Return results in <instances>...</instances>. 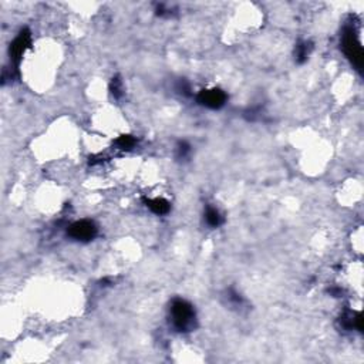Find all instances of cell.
Masks as SVG:
<instances>
[{"instance_id": "6da1fadb", "label": "cell", "mask_w": 364, "mask_h": 364, "mask_svg": "<svg viewBox=\"0 0 364 364\" xmlns=\"http://www.w3.org/2000/svg\"><path fill=\"white\" fill-rule=\"evenodd\" d=\"M171 320L178 332H189L195 327V310L187 300L176 299L171 306Z\"/></svg>"}, {"instance_id": "7a4b0ae2", "label": "cell", "mask_w": 364, "mask_h": 364, "mask_svg": "<svg viewBox=\"0 0 364 364\" xmlns=\"http://www.w3.org/2000/svg\"><path fill=\"white\" fill-rule=\"evenodd\" d=\"M343 50L347 54V57L351 61L360 68L362 63H363V52H362V46L360 41L357 40V34L356 30L353 27H347L344 34H343Z\"/></svg>"}, {"instance_id": "3957f363", "label": "cell", "mask_w": 364, "mask_h": 364, "mask_svg": "<svg viewBox=\"0 0 364 364\" xmlns=\"http://www.w3.org/2000/svg\"><path fill=\"white\" fill-rule=\"evenodd\" d=\"M68 235L76 239V241H81V242H88L91 239H94L97 235V228H95L94 222L91 221H79L74 222L70 228H68Z\"/></svg>"}, {"instance_id": "277c9868", "label": "cell", "mask_w": 364, "mask_h": 364, "mask_svg": "<svg viewBox=\"0 0 364 364\" xmlns=\"http://www.w3.org/2000/svg\"><path fill=\"white\" fill-rule=\"evenodd\" d=\"M198 101L208 108H212V110H216V108H221L225 101H226V94L218 88H212V90H203L199 93L198 95Z\"/></svg>"}, {"instance_id": "5b68a950", "label": "cell", "mask_w": 364, "mask_h": 364, "mask_svg": "<svg viewBox=\"0 0 364 364\" xmlns=\"http://www.w3.org/2000/svg\"><path fill=\"white\" fill-rule=\"evenodd\" d=\"M28 44H30V31L28 30L20 31V34L14 39L10 46V58L13 63H19V60L25 54Z\"/></svg>"}, {"instance_id": "8992f818", "label": "cell", "mask_w": 364, "mask_h": 364, "mask_svg": "<svg viewBox=\"0 0 364 364\" xmlns=\"http://www.w3.org/2000/svg\"><path fill=\"white\" fill-rule=\"evenodd\" d=\"M145 203L149 209L157 214V215H165L169 211V203L162 198H155V199H145Z\"/></svg>"}, {"instance_id": "52a82bcc", "label": "cell", "mask_w": 364, "mask_h": 364, "mask_svg": "<svg viewBox=\"0 0 364 364\" xmlns=\"http://www.w3.org/2000/svg\"><path fill=\"white\" fill-rule=\"evenodd\" d=\"M205 221L209 226L212 228H218L222 222H224V218L219 214V211L214 208V206H208L206 208V212H205Z\"/></svg>"}, {"instance_id": "ba28073f", "label": "cell", "mask_w": 364, "mask_h": 364, "mask_svg": "<svg viewBox=\"0 0 364 364\" xmlns=\"http://www.w3.org/2000/svg\"><path fill=\"white\" fill-rule=\"evenodd\" d=\"M311 43L309 41H302L296 46V61L297 63H303L308 60L309 54L311 52Z\"/></svg>"}, {"instance_id": "9c48e42d", "label": "cell", "mask_w": 364, "mask_h": 364, "mask_svg": "<svg viewBox=\"0 0 364 364\" xmlns=\"http://www.w3.org/2000/svg\"><path fill=\"white\" fill-rule=\"evenodd\" d=\"M135 144H137V141H135L134 137H131V135H122L117 140V145L121 149H131Z\"/></svg>"}, {"instance_id": "30bf717a", "label": "cell", "mask_w": 364, "mask_h": 364, "mask_svg": "<svg viewBox=\"0 0 364 364\" xmlns=\"http://www.w3.org/2000/svg\"><path fill=\"white\" fill-rule=\"evenodd\" d=\"M111 93L115 98H120L122 95V84L118 77L112 79V81H111Z\"/></svg>"}, {"instance_id": "8fae6325", "label": "cell", "mask_w": 364, "mask_h": 364, "mask_svg": "<svg viewBox=\"0 0 364 364\" xmlns=\"http://www.w3.org/2000/svg\"><path fill=\"white\" fill-rule=\"evenodd\" d=\"M189 152H191V147H189L185 141H181V142L178 144V147H176V157H178L179 160H181V158H187Z\"/></svg>"}]
</instances>
